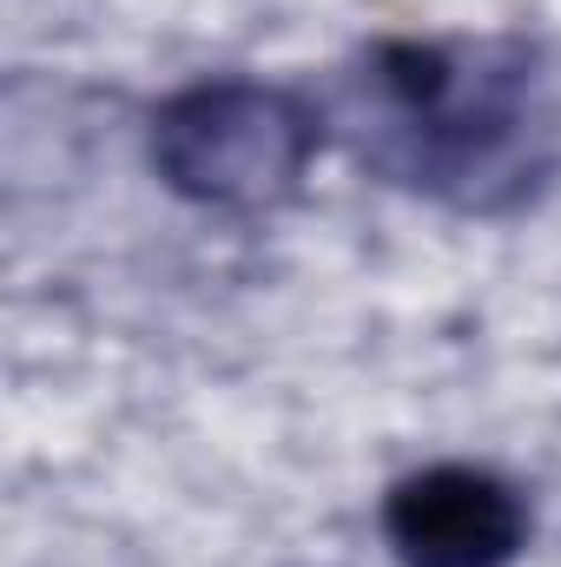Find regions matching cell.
Instances as JSON below:
<instances>
[{
    "label": "cell",
    "instance_id": "obj_1",
    "mask_svg": "<svg viewBox=\"0 0 561 567\" xmlns=\"http://www.w3.org/2000/svg\"><path fill=\"white\" fill-rule=\"evenodd\" d=\"M350 152L449 212L502 218L549 192L561 106L529 40H377L337 93Z\"/></svg>",
    "mask_w": 561,
    "mask_h": 567
},
{
    "label": "cell",
    "instance_id": "obj_3",
    "mask_svg": "<svg viewBox=\"0 0 561 567\" xmlns=\"http://www.w3.org/2000/svg\"><path fill=\"white\" fill-rule=\"evenodd\" d=\"M384 542L404 567H509L529 548V502L476 462H429L384 495Z\"/></svg>",
    "mask_w": 561,
    "mask_h": 567
},
{
    "label": "cell",
    "instance_id": "obj_2",
    "mask_svg": "<svg viewBox=\"0 0 561 567\" xmlns=\"http://www.w3.org/2000/svg\"><path fill=\"white\" fill-rule=\"evenodd\" d=\"M324 145V106L272 80H198L152 113L159 178L212 212H272L297 198Z\"/></svg>",
    "mask_w": 561,
    "mask_h": 567
}]
</instances>
